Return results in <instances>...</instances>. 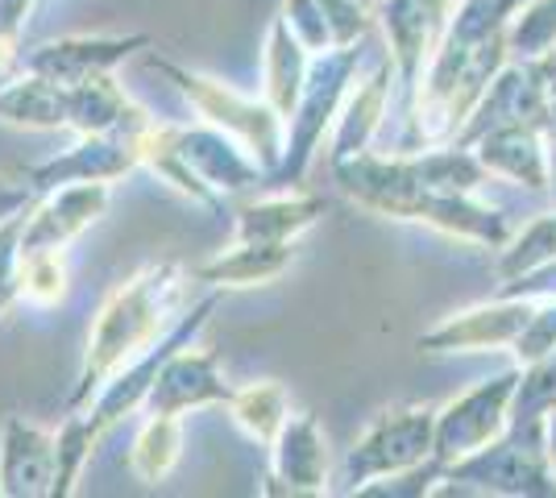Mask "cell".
I'll list each match as a JSON object with an SVG mask.
<instances>
[{"instance_id":"6da1fadb","label":"cell","mask_w":556,"mask_h":498,"mask_svg":"<svg viewBox=\"0 0 556 498\" xmlns=\"http://www.w3.org/2000/svg\"><path fill=\"white\" fill-rule=\"evenodd\" d=\"M184 299L187 274L179 261L141 266L134 279H125L116 286L92 320L88 349H84V361H79V379H75L67 399L71 411H84L121 366H129L159 336L175 329L187 311Z\"/></svg>"},{"instance_id":"7a4b0ae2","label":"cell","mask_w":556,"mask_h":498,"mask_svg":"<svg viewBox=\"0 0 556 498\" xmlns=\"http://www.w3.org/2000/svg\"><path fill=\"white\" fill-rule=\"evenodd\" d=\"M146 67L163 75L166 84L184 95L187 104L208 120V125L225 129L229 138H237V142L245 145L257 163L266 166V175H275L278 163H282V150H287V120L278 117L266 100L241 95L225 79L195 72V67H184V63L166 59L159 50H146Z\"/></svg>"},{"instance_id":"3957f363","label":"cell","mask_w":556,"mask_h":498,"mask_svg":"<svg viewBox=\"0 0 556 498\" xmlns=\"http://www.w3.org/2000/svg\"><path fill=\"white\" fill-rule=\"evenodd\" d=\"M453 490H478V495H510V498H544L556 495V470L544 449V420L535 424H510L486 449L469 452L444 474Z\"/></svg>"},{"instance_id":"277c9868","label":"cell","mask_w":556,"mask_h":498,"mask_svg":"<svg viewBox=\"0 0 556 498\" xmlns=\"http://www.w3.org/2000/svg\"><path fill=\"white\" fill-rule=\"evenodd\" d=\"M357 72H362V42L312 54L307 84H303L300 100H295V113L287 117V150H282L278 170L270 175L275 183H300L303 175H307V166L316 158L325 133L337 125V113H341Z\"/></svg>"},{"instance_id":"5b68a950","label":"cell","mask_w":556,"mask_h":498,"mask_svg":"<svg viewBox=\"0 0 556 498\" xmlns=\"http://www.w3.org/2000/svg\"><path fill=\"white\" fill-rule=\"evenodd\" d=\"M437 440V407L432 404H391L374 416L366 432L353 440L341 465V490L357 495L374 477L412 470L419 461L432 457Z\"/></svg>"},{"instance_id":"8992f818","label":"cell","mask_w":556,"mask_h":498,"mask_svg":"<svg viewBox=\"0 0 556 498\" xmlns=\"http://www.w3.org/2000/svg\"><path fill=\"white\" fill-rule=\"evenodd\" d=\"M515 386H519V370H503L494 379H482L469 386L465 395L448 399L437 407V440H432V457L444 470L457 465L469 452L486 449L490 440H498L510 427V404H515Z\"/></svg>"},{"instance_id":"52a82bcc","label":"cell","mask_w":556,"mask_h":498,"mask_svg":"<svg viewBox=\"0 0 556 498\" xmlns=\"http://www.w3.org/2000/svg\"><path fill=\"white\" fill-rule=\"evenodd\" d=\"M216 311V295H204V299H195L191 308L184 311V320L175 324V329L166 332V336H159L146 354H138L129 366H121L113 379L100 386V395H96L92 404H88V411H92V420L104 432L121 420V416H129V411H138V407H146V395H150V386H154V379H159V370H163V361L175 349H184V345H191L200 332H204V324H208V316Z\"/></svg>"},{"instance_id":"ba28073f","label":"cell","mask_w":556,"mask_h":498,"mask_svg":"<svg viewBox=\"0 0 556 498\" xmlns=\"http://www.w3.org/2000/svg\"><path fill=\"white\" fill-rule=\"evenodd\" d=\"M535 311V299H510V295H494L490 304L465 308L457 316L441 320L437 329L419 336L424 354H494V349H510L519 341V332L528 329Z\"/></svg>"},{"instance_id":"9c48e42d","label":"cell","mask_w":556,"mask_h":498,"mask_svg":"<svg viewBox=\"0 0 556 498\" xmlns=\"http://www.w3.org/2000/svg\"><path fill=\"white\" fill-rule=\"evenodd\" d=\"M374 17H378L382 34H387V47H391L394 84H399V92H403L407 108H412V100L419 92V79L428 72L437 47H441L448 22L428 0H378Z\"/></svg>"},{"instance_id":"30bf717a","label":"cell","mask_w":556,"mask_h":498,"mask_svg":"<svg viewBox=\"0 0 556 498\" xmlns=\"http://www.w3.org/2000/svg\"><path fill=\"white\" fill-rule=\"evenodd\" d=\"M262 495H328V440L312 411H291L270 445V474Z\"/></svg>"},{"instance_id":"8fae6325","label":"cell","mask_w":556,"mask_h":498,"mask_svg":"<svg viewBox=\"0 0 556 498\" xmlns=\"http://www.w3.org/2000/svg\"><path fill=\"white\" fill-rule=\"evenodd\" d=\"M150 47H154L150 34H75V38L22 50V72L47 75L54 84H79L92 75L116 72L129 54Z\"/></svg>"},{"instance_id":"7c38bea8","label":"cell","mask_w":556,"mask_h":498,"mask_svg":"<svg viewBox=\"0 0 556 498\" xmlns=\"http://www.w3.org/2000/svg\"><path fill=\"white\" fill-rule=\"evenodd\" d=\"M113 191L109 183H67L38 195L25 213L22 254L29 250H67L79 233H88L100 216L109 213Z\"/></svg>"},{"instance_id":"4fadbf2b","label":"cell","mask_w":556,"mask_h":498,"mask_svg":"<svg viewBox=\"0 0 556 498\" xmlns=\"http://www.w3.org/2000/svg\"><path fill=\"white\" fill-rule=\"evenodd\" d=\"M141 163L134 138H125V133H84L71 150L34 166L25 175V183L34 188V195H47V191L67 188V183H113V179H125Z\"/></svg>"},{"instance_id":"5bb4252c","label":"cell","mask_w":556,"mask_h":498,"mask_svg":"<svg viewBox=\"0 0 556 498\" xmlns=\"http://www.w3.org/2000/svg\"><path fill=\"white\" fill-rule=\"evenodd\" d=\"M544 117H548V92H544V79L535 72V63L510 59L507 67L490 79L486 95L478 100V108L462 125L457 142H478L482 133L503 129V125H544Z\"/></svg>"},{"instance_id":"9a60e30c","label":"cell","mask_w":556,"mask_h":498,"mask_svg":"<svg viewBox=\"0 0 556 498\" xmlns=\"http://www.w3.org/2000/svg\"><path fill=\"white\" fill-rule=\"evenodd\" d=\"M232 386L220 370V357L212 349H175V354L163 361L159 379L146 395V411H163V416H184V411H195V407H212V404H229Z\"/></svg>"},{"instance_id":"2e32d148","label":"cell","mask_w":556,"mask_h":498,"mask_svg":"<svg viewBox=\"0 0 556 498\" xmlns=\"http://www.w3.org/2000/svg\"><path fill=\"white\" fill-rule=\"evenodd\" d=\"M179 150H184L187 166H191L220 200L241 195V191L257 188L262 179H270L266 166L257 163L245 145L237 142V138H229L225 129L208 125V120H204V125H179Z\"/></svg>"},{"instance_id":"e0dca14e","label":"cell","mask_w":556,"mask_h":498,"mask_svg":"<svg viewBox=\"0 0 556 498\" xmlns=\"http://www.w3.org/2000/svg\"><path fill=\"white\" fill-rule=\"evenodd\" d=\"M0 477L4 498H50L54 482V432L9 416L0 432Z\"/></svg>"},{"instance_id":"ac0fdd59","label":"cell","mask_w":556,"mask_h":498,"mask_svg":"<svg viewBox=\"0 0 556 498\" xmlns=\"http://www.w3.org/2000/svg\"><path fill=\"white\" fill-rule=\"evenodd\" d=\"M150 120L154 117L116 84L113 72L67 84V129H75L79 138L84 133H125V138H134Z\"/></svg>"},{"instance_id":"d6986e66","label":"cell","mask_w":556,"mask_h":498,"mask_svg":"<svg viewBox=\"0 0 556 498\" xmlns=\"http://www.w3.org/2000/svg\"><path fill=\"white\" fill-rule=\"evenodd\" d=\"M394 92V63L382 59L374 63L366 79H353L345 104L337 113V125H332V150H328V163H345L353 154L370 150L374 133L382 129V117H387V104H391Z\"/></svg>"},{"instance_id":"ffe728a7","label":"cell","mask_w":556,"mask_h":498,"mask_svg":"<svg viewBox=\"0 0 556 498\" xmlns=\"http://www.w3.org/2000/svg\"><path fill=\"white\" fill-rule=\"evenodd\" d=\"M416 225H428L444 238L473 241V245H490V250H503L510 241L507 216L490 204H478L469 191H424L412 208Z\"/></svg>"},{"instance_id":"44dd1931","label":"cell","mask_w":556,"mask_h":498,"mask_svg":"<svg viewBox=\"0 0 556 498\" xmlns=\"http://www.w3.org/2000/svg\"><path fill=\"white\" fill-rule=\"evenodd\" d=\"M469 150L482 158L490 175H503L510 183L528 191H548V150H544V133L540 125H503L490 129Z\"/></svg>"},{"instance_id":"7402d4cb","label":"cell","mask_w":556,"mask_h":498,"mask_svg":"<svg viewBox=\"0 0 556 498\" xmlns=\"http://www.w3.org/2000/svg\"><path fill=\"white\" fill-rule=\"evenodd\" d=\"M295 261V241H237L229 254L204 261L195 270L200 283L216 291H245V286H266L282 279Z\"/></svg>"},{"instance_id":"603a6c76","label":"cell","mask_w":556,"mask_h":498,"mask_svg":"<svg viewBox=\"0 0 556 498\" xmlns=\"http://www.w3.org/2000/svg\"><path fill=\"white\" fill-rule=\"evenodd\" d=\"M325 213V195L291 191V195H270V200H257V204H241L232 213V225H237V241H295Z\"/></svg>"},{"instance_id":"cb8c5ba5","label":"cell","mask_w":556,"mask_h":498,"mask_svg":"<svg viewBox=\"0 0 556 498\" xmlns=\"http://www.w3.org/2000/svg\"><path fill=\"white\" fill-rule=\"evenodd\" d=\"M307 72H312V50L291 34V25L278 13L266 29V50H262V100L282 120L295 113V100L307 84Z\"/></svg>"},{"instance_id":"d4e9b609","label":"cell","mask_w":556,"mask_h":498,"mask_svg":"<svg viewBox=\"0 0 556 498\" xmlns=\"http://www.w3.org/2000/svg\"><path fill=\"white\" fill-rule=\"evenodd\" d=\"M134 145H138V163L159 175V183H170V188L187 195L191 204L200 208H212V213H225V200L187 166L184 150H179V125H166V120H150L141 133H134Z\"/></svg>"},{"instance_id":"484cf974","label":"cell","mask_w":556,"mask_h":498,"mask_svg":"<svg viewBox=\"0 0 556 498\" xmlns=\"http://www.w3.org/2000/svg\"><path fill=\"white\" fill-rule=\"evenodd\" d=\"M0 120L22 129H67V84L22 72L0 88Z\"/></svg>"},{"instance_id":"4316f807","label":"cell","mask_w":556,"mask_h":498,"mask_svg":"<svg viewBox=\"0 0 556 498\" xmlns=\"http://www.w3.org/2000/svg\"><path fill=\"white\" fill-rule=\"evenodd\" d=\"M184 457V416H163V411H150V420L138 427L134 436V449H129V470L141 486H159L175 474Z\"/></svg>"},{"instance_id":"83f0119b","label":"cell","mask_w":556,"mask_h":498,"mask_svg":"<svg viewBox=\"0 0 556 498\" xmlns=\"http://www.w3.org/2000/svg\"><path fill=\"white\" fill-rule=\"evenodd\" d=\"M225 407H229L232 424L241 427L250 440L270 449L275 436L282 432V424H287V416H291V395H287L282 382L262 379L241 386V391H232V399Z\"/></svg>"},{"instance_id":"f1b7e54d","label":"cell","mask_w":556,"mask_h":498,"mask_svg":"<svg viewBox=\"0 0 556 498\" xmlns=\"http://www.w3.org/2000/svg\"><path fill=\"white\" fill-rule=\"evenodd\" d=\"M104 427L79 411H71V420L54 432V482H50V498H71L75 495V482L84 474V465L92 461L96 445H100Z\"/></svg>"},{"instance_id":"f546056e","label":"cell","mask_w":556,"mask_h":498,"mask_svg":"<svg viewBox=\"0 0 556 498\" xmlns=\"http://www.w3.org/2000/svg\"><path fill=\"white\" fill-rule=\"evenodd\" d=\"M71 291V270L63 250H29L22 254V279H17V299L29 308H59Z\"/></svg>"},{"instance_id":"4dcf8cb0","label":"cell","mask_w":556,"mask_h":498,"mask_svg":"<svg viewBox=\"0 0 556 498\" xmlns=\"http://www.w3.org/2000/svg\"><path fill=\"white\" fill-rule=\"evenodd\" d=\"M556 47V0H523V9L507 25L510 59L532 63Z\"/></svg>"},{"instance_id":"1f68e13d","label":"cell","mask_w":556,"mask_h":498,"mask_svg":"<svg viewBox=\"0 0 556 498\" xmlns=\"http://www.w3.org/2000/svg\"><path fill=\"white\" fill-rule=\"evenodd\" d=\"M556 407V349L528 361V370L519 374L515 386V404H510V424H535Z\"/></svg>"},{"instance_id":"d6a6232c","label":"cell","mask_w":556,"mask_h":498,"mask_svg":"<svg viewBox=\"0 0 556 498\" xmlns=\"http://www.w3.org/2000/svg\"><path fill=\"white\" fill-rule=\"evenodd\" d=\"M556 258V213L553 216H540L532 220L519 238H510L503 245V258H498V279L507 283L515 274H528L535 266Z\"/></svg>"},{"instance_id":"836d02e7","label":"cell","mask_w":556,"mask_h":498,"mask_svg":"<svg viewBox=\"0 0 556 498\" xmlns=\"http://www.w3.org/2000/svg\"><path fill=\"white\" fill-rule=\"evenodd\" d=\"M444 470L437 457H428V461H419L412 470H399V474H387V477H374L366 482L357 495L362 498H424V495H437L444 482Z\"/></svg>"},{"instance_id":"e575fe53","label":"cell","mask_w":556,"mask_h":498,"mask_svg":"<svg viewBox=\"0 0 556 498\" xmlns=\"http://www.w3.org/2000/svg\"><path fill=\"white\" fill-rule=\"evenodd\" d=\"M29 213V208H25ZM25 213L9 216L0 225V316L9 311V304H17V279H22V229Z\"/></svg>"},{"instance_id":"d590c367","label":"cell","mask_w":556,"mask_h":498,"mask_svg":"<svg viewBox=\"0 0 556 498\" xmlns=\"http://www.w3.org/2000/svg\"><path fill=\"white\" fill-rule=\"evenodd\" d=\"M282 22L291 25V34H295L312 54L332 50V34H328L320 0H282Z\"/></svg>"},{"instance_id":"8d00e7d4","label":"cell","mask_w":556,"mask_h":498,"mask_svg":"<svg viewBox=\"0 0 556 498\" xmlns=\"http://www.w3.org/2000/svg\"><path fill=\"white\" fill-rule=\"evenodd\" d=\"M325 9L328 34H332V47H357L370 29V4L366 0H320Z\"/></svg>"},{"instance_id":"74e56055","label":"cell","mask_w":556,"mask_h":498,"mask_svg":"<svg viewBox=\"0 0 556 498\" xmlns=\"http://www.w3.org/2000/svg\"><path fill=\"white\" fill-rule=\"evenodd\" d=\"M510 349H515L519 361H535V357H544L548 349H556V299H548L544 308L532 311L528 329L519 332V341Z\"/></svg>"},{"instance_id":"f35d334b","label":"cell","mask_w":556,"mask_h":498,"mask_svg":"<svg viewBox=\"0 0 556 498\" xmlns=\"http://www.w3.org/2000/svg\"><path fill=\"white\" fill-rule=\"evenodd\" d=\"M34 0H0V67L22 59V34Z\"/></svg>"},{"instance_id":"ab89813d","label":"cell","mask_w":556,"mask_h":498,"mask_svg":"<svg viewBox=\"0 0 556 498\" xmlns=\"http://www.w3.org/2000/svg\"><path fill=\"white\" fill-rule=\"evenodd\" d=\"M498 295H510V299H556V258L528 270V274L507 279L498 286Z\"/></svg>"},{"instance_id":"60d3db41","label":"cell","mask_w":556,"mask_h":498,"mask_svg":"<svg viewBox=\"0 0 556 498\" xmlns=\"http://www.w3.org/2000/svg\"><path fill=\"white\" fill-rule=\"evenodd\" d=\"M34 200H38V195H34V188H29L25 179H4V175H0V225H4L9 216L25 213Z\"/></svg>"},{"instance_id":"b9f144b4","label":"cell","mask_w":556,"mask_h":498,"mask_svg":"<svg viewBox=\"0 0 556 498\" xmlns=\"http://www.w3.org/2000/svg\"><path fill=\"white\" fill-rule=\"evenodd\" d=\"M535 72H540V79H544V92H548V104H556V47L548 50V54H540V59H532Z\"/></svg>"},{"instance_id":"7bdbcfd3","label":"cell","mask_w":556,"mask_h":498,"mask_svg":"<svg viewBox=\"0 0 556 498\" xmlns=\"http://www.w3.org/2000/svg\"><path fill=\"white\" fill-rule=\"evenodd\" d=\"M544 449H548V461H553L556 470V407L544 416Z\"/></svg>"},{"instance_id":"ee69618b","label":"cell","mask_w":556,"mask_h":498,"mask_svg":"<svg viewBox=\"0 0 556 498\" xmlns=\"http://www.w3.org/2000/svg\"><path fill=\"white\" fill-rule=\"evenodd\" d=\"M9 79H13V75H9V67H0V88H4V84H9Z\"/></svg>"},{"instance_id":"f6af8a7d","label":"cell","mask_w":556,"mask_h":498,"mask_svg":"<svg viewBox=\"0 0 556 498\" xmlns=\"http://www.w3.org/2000/svg\"><path fill=\"white\" fill-rule=\"evenodd\" d=\"M0 498H4V477H0Z\"/></svg>"}]
</instances>
